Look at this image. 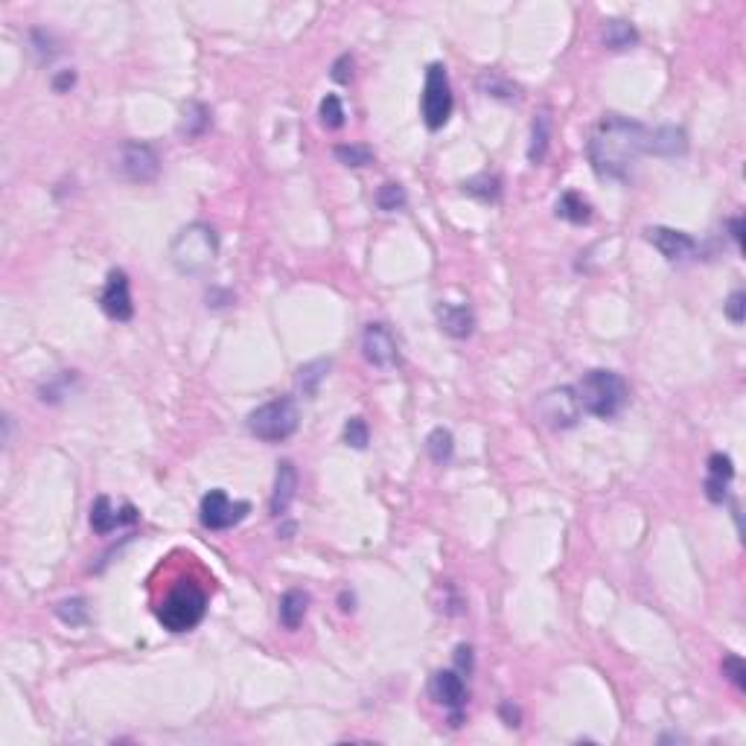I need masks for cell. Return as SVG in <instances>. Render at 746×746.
Masks as SVG:
<instances>
[{
    "label": "cell",
    "instance_id": "obj_1",
    "mask_svg": "<svg viewBox=\"0 0 746 746\" xmlns=\"http://www.w3.org/2000/svg\"><path fill=\"white\" fill-rule=\"evenodd\" d=\"M644 152H648V128L621 114H606L592 128L589 143H586V155H589L595 173L601 178H615V181L627 178Z\"/></svg>",
    "mask_w": 746,
    "mask_h": 746
},
{
    "label": "cell",
    "instance_id": "obj_2",
    "mask_svg": "<svg viewBox=\"0 0 746 746\" xmlns=\"http://www.w3.org/2000/svg\"><path fill=\"white\" fill-rule=\"evenodd\" d=\"M219 240L216 231L204 222H193L181 227L175 234L173 245H169V263L175 265L178 274H204L207 268L216 263Z\"/></svg>",
    "mask_w": 746,
    "mask_h": 746
},
{
    "label": "cell",
    "instance_id": "obj_3",
    "mask_svg": "<svg viewBox=\"0 0 746 746\" xmlns=\"http://www.w3.org/2000/svg\"><path fill=\"white\" fill-rule=\"evenodd\" d=\"M574 391H578L581 409L592 417H601V420H612L630 400L627 382L615 371H589Z\"/></svg>",
    "mask_w": 746,
    "mask_h": 746
},
{
    "label": "cell",
    "instance_id": "obj_4",
    "mask_svg": "<svg viewBox=\"0 0 746 746\" xmlns=\"http://www.w3.org/2000/svg\"><path fill=\"white\" fill-rule=\"evenodd\" d=\"M204 612H207V595L196 583H178L164 598V604L158 606V621L169 633H187L202 624Z\"/></svg>",
    "mask_w": 746,
    "mask_h": 746
},
{
    "label": "cell",
    "instance_id": "obj_5",
    "mask_svg": "<svg viewBox=\"0 0 746 746\" xmlns=\"http://www.w3.org/2000/svg\"><path fill=\"white\" fill-rule=\"evenodd\" d=\"M297 426H301V411H297L295 400H289V396H277V400L263 403L260 409L248 414V432L265 443L289 441L297 432Z\"/></svg>",
    "mask_w": 746,
    "mask_h": 746
},
{
    "label": "cell",
    "instance_id": "obj_6",
    "mask_svg": "<svg viewBox=\"0 0 746 746\" xmlns=\"http://www.w3.org/2000/svg\"><path fill=\"white\" fill-rule=\"evenodd\" d=\"M452 88H450V73L441 62L429 65L426 71V85H423V96H420V112H423V123L426 128H443L446 120L452 117Z\"/></svg>",
    "mask_w": 746,
    "mask_h": 746
},
{
    "label": "cell",
    "instance_id": "obj_7",
    "mask_svg": "<svg viewBox=\"0 0 746 746\" xmlns=\"http://www.w3.org/2000/svg\"><path fill=\"white\" fill-rule=\"evenodd\" d=\"M581 411L583 409H581L578 391H574L572 385L551 388V391H545L540 400H536V414H540V420L549 426V429H572V426H578Z\"/></svg>",
    "mask_w": 746,
    "mask_h": 746
},
{
    "label": "cell",
    "instance_id": "obj_8",
    "mask_svg": "<svg viewBox=\"0 0 746 746\" xmlns=\"http://www.w3.org/2000/svg\"><path fill=\"white\" fill-rule=\"evenodd\" d=\"M117 169L126 181L132 184H149L161 175V158L149 143L128 141L117 149Z\"/></svg>",
    "mask_w": 746,
    "mask_h": 746
},
{
    "label": "cell",
    "instance_id": "obj_9",
    "mask_svg": "<svg viewBox=\"0 0 746 746\" xmlns=\"http://www.w3.org/2000/svg\"><path fill=\"white\" fill-rule=\"evenodd\" d=\"M251 504L248 502H231V496L225 490H211L202 499V507H198V519L207 531H227L234 525H240Z\"/></svg>",
    "mask_w": 746,
    "mask_h": 746
},
{
    "label": "cell",
    "instance_id": "obj_10",
    "mask_svg": "<svg viewBox=\"0 0 746 746\" xmlns=\"http://www.w3.org/2000/svg\"><path fill=\"white\" fill-rule=\"evenodd\" d=\"M362 353H365L367 365L382 367L385 371V367L396 365L400 347H396V338L385 324H367L365 333H362Z\"/></svg>",
    "mask_w": 746,
    "mask_h": 746
},
{
    "label": "cell",
    "instance_id": "obj_11",
    "mask_svg": "<svg viewBox=\"0 0 746 746\" xmlns=\"http://www.w3.org/2000/svg\"><path fill=\"white\" fill-rule=\"evenodd\" d=\"M99 306L103 312L112 318V321H132L135 315V304H132V292H128V274L114 268L105 281V289L99 295Z\"/></svg>",
    "mask_w": 746,
    "mask_h": 746
},
{
    "label": "cell",
    "instance_id": "obj_12",
    "mask_svg": "<svg viewBox=\"0 0 746 746\" xmlns=\"http://www.w3.org/2000/svg\"><path fill=\"white\" fill-rule=\"evenodd\" d=\"M429 691L435 703H441L443 709L452 711V726L461 723V709L466 705V685L464 676L458 671H437L429 682Z\"/></svg>",
    "mask_w": 746,
    "mask_h": 746
},
{
    "label": "cell",
    "instance_id": "obj_13",
    "mask_svg": "<svg viewBox=\"0 0 746 746\" xmlns=\"http://www.w3.org/2000/svg\"><path fill=\"white\" fill-rule=\"evenodd\" d=\"M648 240L668 263H685L697 254V242H694L688 234L673 231V227H662V225L648 227Z\"/></svg>",
    "mask_w": 746,
    "mask_h": 746
},
{
    "label": "cell",
    "instance_id": "obj_14",
    "mask_svg": "<svg viewBox=\"0 0 746 746\" xmlns=\"http://www.w3.org/2000/svg\"><path fill=\"white\" fill-rule=\"evenodd\" d=\"M137 513L132 504H123V507H114V502L108 499V496H99L91 507V528L105 536V534H114L117 528H123V525H135L137 522Z\"/></svg>",
    "mask_w": 746,
    "mask_h": 746
},
{
    "label": "cell",
    "instance_id": "obj_15",
    "mask_svg": "<svg viewBox=\"0 0 746 746\" xmlns=\"http://www.w3.org/2000/svg\"><path fill=\"white\" fill-rule=\"evenodd\" d=\"M297 496V470L292 461H281L277 464V475H274V490H272V502H268V511H272L274 519H283L286 511L292 507Z\"/></svg>",
    "mask_w": 746,
    "mask_h": 746
},
{
    "label": "cell",
    "instance_id": "obj_16",
    "mask_svg": "<svg viewBox=\"0 0 746 746\" xmlns=\"http://www.w3.org/2000/svg\"><path fill=\"white\" fill-rule=\"evenodd\" d=\"M437 324L450 338L464 342L475 330V315L466 304H437Z\"/></svg>",
    "mask_w": 746,
    "mask_h": 746
},
{
    "label": "cell",
    "instance_id": "obj_17",
    "mask_svg": "<svg viewBox=\"0 0 746 746\" xmlns=\"http://www.w3.org/2000/svg\"><path fill=\"white\" fill-rule=\"evenodd\" d=\"M734 479V466L732 458L723 452H714L709 458V479H705V496L714 504H723L726 490H729V481Z\"/></svg>",
    "mask_w": 746,
    "mask_h": 746
},
{
    "label": "cell",
    "instance_id": "obj_18",
    "mask_svg": "<svg viewBox=\"0 0 746 746\" xmlns=\"http://www.w3.org/2000/svg\"><path fill=\"white\" fill-rule=\"evenodd\" d=\"M551 146V112L549 108H540L534 114L531 123V146H528V161L531 164H542L545 155H549Z\"/></svg>",
    "mask_w": 746,
    "mask_h": 746
},
{
    "label": "cell",
    "instance_id": "obj_19",
    "mask_svg": "<svg viewBox=\"0 0 746 746\" xmlns=\"http://www.w3.org/2000/svg\"><path fill=\"white\" fill-rule=\"evenodd\" d=\"M685 149H688V137H685L682 128L665 126V128H656V132H648V152L682 155Z\"/></svg>",
    "mask_w": 746,
    "mask_h": 746
},
{
    "label": "cell",
    "instance_id": "obj_20",
    "mask_svg": "<svg viewBox=\"0 0 746 746\" xmlns=\"http://www.w3.org/2000/svg\"><path fill=\"white\" fill-rule=\"evenodd\" d=\"M306 610H310V595L304 589H289L281 598V610H277V615H281V624L286 630H297L306 619Z\"/></svg>",
    "mask_w": 746,
    "mask_h": 746
},
{
    "label": "cell",
    "instance_id": "obj_21",
    "mask_svg": "<svg viewBox=\"0 0 746 746\" xmlns=\"http://www.w3.org/2000/svg\"><path fill=\"white\" fill-rule=\"evenodd\" d=\"M557 216L565 219V222H572V225H586L592 219V207L581 193L569 190V193H563L560 198H557Z\"/></svg>",
    "mask_w": 746,
    "mask_h": 746
},
{
    "label": "cell",
    "instance_id": "obj_22",
    "mask_svg": "<svg viewBox=\"0 0 746 746\" xmlns=\"http://www.w3.org/2000/svg\"><path fill=\"white\" fill-rule=\"evenodd\" d=\"M635 42H639V33L630 21H621V18H612V21L604 24V44L610 50H630Z\"/></svg>",
    "mask_w": 746,
    "mask_h": 746
},
{
    "label": "cell",
    "instance_id": "obj_23",
    "mask_svg": "<svg viewBox=\"0 0 746 746\" xmlns=\"http://www.w3.org/2000/svg\"><path fill=\"white\" fill-rule=\"evenodd\" d=\"M207 126H211V108L202 105V103H187L184 120H181V135L187 137V141L202 137L207 132Z\"/></svg>",
    "mask_w": 746,
    "mask_h": 746
},
{
    "label": "cell",
    "instance_id": "obj_24",
    "mask_svg": "<svg viewBox=\"0 0 746 746\" xmlns=\"http://www.w3.org/2000/svg\"><path fill=\"white\" fill-rule=\"evenodd\" d=\"M464 193L481 198V202H499V196H502V181H499V175L481 173V175L470 178V181H464Z\"/></svg>",
    "mask_w": 746,
    "mask_h": 746
},
{
    "label": "cell",
    "instance_id": "obj_25",
    "mask_svg": "<svg viewBox=\"0 0 746 746\" xmlns=\"http://www.w3.org/2000/svg\"><path fill=\"white\" fill-rule=\"evenodd\" d=\"M426 452H429V458L435 464H446L452 458L455 452V437L450 429H443V426H437V429H432V435L426 437Z\"/></svg>",
    "mask_w": 746,
    "mask_h": 746
},
{
    "label": "cell",
    "instance_id": "obj_26",
    "mask_svg": "<svg viewBox=\"0 0 746 746\" xmlns=\"http://www.w3.org/2000/svg\"><path fill=\"white\" fill-rule=\"evenodd\" d=\"M327 371H330V362L327 359H318L301 367V373H297V385H301L304 396H315L318 394V385L324 382Z\"/></svg>",
    "mask_w": 746,
    "mask_h": 746
},
{
    "label": "cell",
    "instance_id": "obj_27",
    "mask_svg": "<svg viewBox=\"0 0 746 746\" xmlns=\"http://www.w3.org/2000/svg\"><path fill=\"white\" fill-rule=\"evenodd\" d=\"M318 117H321V126L324 128H342L344 126V105H342V99H338L335 94H327L321 99V108H318Z\"/></svg>",
    "mask_w": 746,
    "mask_h": 746
},
{
    "label": "cell",
    "instance_id": "obj_28",
    "mask_svg": "<svg viewBox=\"0 0 746 746\" xmlns=\"http://www.w3.org/2000/svg\"><path fill=\"white\" fill-rule=\"evenodd\" d=\"M335 158L342 161L344 166H353V169H365L373 164V152L367 146H335Z\"/></svg>",
    "mask_w": 746,
    "mask_h": 746
},
{
    "label": "cell",
    "instance_id": "obj_29",
    "mask_svg": "<svg viewBox=\"0 0 746 746\" xmlns=\"http://www.w3.org/2000/svg\"><path fill=\"white\" fill-rule=\"evenodd\" d=\"M405 202H409V196H405L400 184H382L380 193H376V204H380V211H385V213L403 211Z\"/></svg>",
    "mask_w": 746,
    "mask_h": 746
},
{
    "label": "cell",
    "instance_id": "obj_30",
    "mask_svg": "<svg viewBox=\"0 0 746 746\" xmlns=\"http://www.w3.org/2000/svg\"><path fill=\"white\" fill-rule=\"evenodd\" d=\"M479 85H481V91H484L487 96H499V99H513V96H516V85H511L504 76H499L496 71L484 73Z\"/></svg>",
    "mask_w": 746,
    "mask_h": 746
},
{
    "label": "cell",
    "instance_id": "obj_31",
    "mask_svg": "<svg viewBox=\"0 0 746 746\" xmlns=\"http://www.w3.org/2000/svg\"><path fill=\"white\" fill-rule=\"evenodd\" d=\"M344 441L347 446H353V450H365L367 441H371V429H367V423L362 417H350V420L344 423Z\"/></svg>",
    "mask_w": 746,
    "mask_h": 746
},
{
    "label": "cell",
    "instance_id": "obj_32",
    "mask_svg": "<svg viewBox=\"0 0 746 746\" xmlns=\"http://www.w3.org/2000/svg\"><path fill=\"white\" fill-rule=\"evenodd\" d=\"M58 619L65 624H82L88 619V610H85V601L82 598H73V601H62L56 606Z\"/></svg>",
    "mask_w": 746,
    "mask_h": 746
},
{
    "label": "cell",
    "instance_id": "obj_33",
    "mask_svg": "<svg viewBox=\"0 0 746 746\" xmlns=\"http://www.w3.org/2000/svg\"><path fill=\"white\" fill-rule=\"evenodd\" d=\"M723 673L734 682V688L746 691V668H743V659H741V656H734V653L726 656V659H723Z\"/></svg>",
    "mask_w": 746,
    "mask_h": 746
},
{
    "label": "cell",
    "instance_id": "obj_34",
    "mask_svg": "<svg viewBox=\"0 0 746 746\" xmlns=\"http://www.w3.org/2000/svg\"><path fill=\"white\" fill-rule=\"evenodd\" d=\"M723 312H726V318H729L732 324H743L746 321V295L741 289L732 292L729 301L723 304Z\"/></svg>",
    "mask_w": 746,
    "mask_h": 746
},
{
    "label": "cell",
    "instance_id": "obj_35",
    "mask_svg": "<svg viewBox=\"0 0 746 746\" xmlns=\"http://www.w3.org/2000/svg\"><path fill=\"white\" fill-rule=\"evenodd\" d=\"M335 82H350L353 79V56L350 53H344V56H338L335 58V65H333V73H330Z\"/></svg>",
    "mask_w": 746,
    "mask_h": 746
},
{
    "label": "cell",
    "instance_id": "obj_36",
    "mask_svg": "<svg viewBox=\"0 0 746 746\" xmlns=\"http://www.w3.org/2000/svg\"><path fill=\"white\" fill-rule=\"evenodd\" d=\"M455 659H458V665H461V668L473 671V650L466 648V644H461V648L455 650Z\"/></svg>",
    "mask_w": 746,
    "mask_h": 746
},
{
    "label": "cell",
    "instance_id": "obj_37",
    "mask_svg": "<svg viewBox=\"0 0 746 746\" xmlns=\"http://www.w3.org/2000/svg\"><path fill=\"white\" fill-rule=\"evenodd\" d=\"M73 82H76V73H73V71H65L62 76H56L53 88H56V91H65V88H71Z\"/></svg>",
    "mask_w": 746,
    "mask_h": 746
},
{
    "label": "cell",
    "instance_id": "obj_38",
    "mask_svg": "<svg viewBox=\"0 0 746 746\" xmlns=\"http://www.w3.org/2000/svg\"><path fill=\"white\" fill-rule=\"evenodd\" d=\"M502 718L507 720V726H519V711H511V703H502Z\"/></svg>",
    "mask_w": 746,
    "mask_h": 746
},
{
    "label": "cell",
    "instance_id": "obj_39",
    "mask_svg": "<svg viewBox=\"0 0 746 746\" xmlns=\"http://www.w3.org/2000/svg\"><path fill=\"white\" fill-rule=\"evenodd\" d=\"M729 227H732V240L741 245V236H743V219H741V216L729 219Z\"/></svg>",
    "mask_w": 746,
    "mask_h": 746
}]
</instances>
